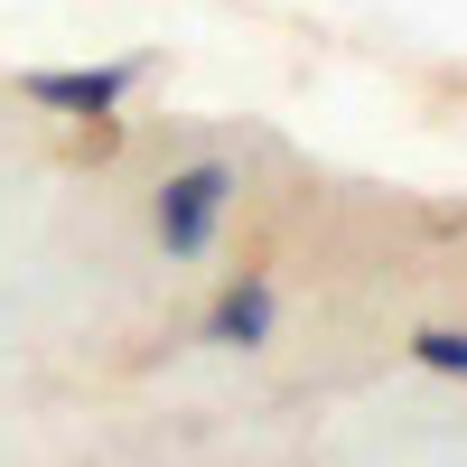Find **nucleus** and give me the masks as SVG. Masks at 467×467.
<instances>
[{
    "label": "nucleus",
    "mask_w": 467,
    "mask_h": 467,
    "mask_svg": "<svg viewBox=\"0 0 467 467\" xmlns=\"http://www.w3.org/2000/svg\"><path fill=\"white\" fill-rule=\"evenodd\" d=\"M234 197H244V169H234V160L169 169L160 187H150V234H160V253L169 262H206L215 234H224V215H234Z\"/></svg>",
    "instance_id": "1"
},
{
    "label": "nucleus",
    "mask_w": 467,
    "mask_h": 467,
    "mask_svg": "<svg viewBox=\"0 0 467 467\" xmlns=\"http://www.w3.org/2000/svg\"><path fill=\"white\" fill-rule=\"evenodd\" d=\"M140 75H150V57L131 47V57H103V66H28L19 75V103H37V112H57V122H122V103L140 94Z\"/></svg>",
    "instance_id": "2"
},
{
    "label": "nucleus",
    "mask_w": 467,
    "mask_h": 467,
    "mask_svg": "<svg viewBox=\"0 0 467 467\" xmlns=\"http://www.w3.org/2000/svg\"><path fill=\"white\" fill-rule=\"evenodd\" d=\"M271 327H281V281H271V271H234V281L215 290V308H206V346H224V356H262Z\"/></svg>",
    "instance_id": "3"
},
{
    "label": "nucleus",
    "mask_w": 467,
    "mask_h": 467,
    "mask_svg": "<svg viewBox=\"0 0 467 467\" xmlns=\"http://www.w3.org/2000/svg\"><path fill=\"white\" fill-rule=\"evenodd\" d=\"M402 356H411L420 374H449V383H467V327H411V337H402Z\"/></svg>",
    "instance_id": "4"
}]
</instances>
